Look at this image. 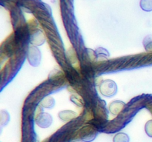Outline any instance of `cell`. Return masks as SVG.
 Here are the masks:
<instances>
[{
	"label": "cell",
	"instance_id": "obj_14",
	"mask_svg": "<svg viewBox=\"0 0 152 142\" xmlns=\"http://www.w3.org/2000/svg\"><path fill=\"white\" fill-rule=\"evenodd\" d=\"M70 142H83V141H82L80 138H77L73 139V140H71Z\"/></svg>",
	"mask_w": 152,
	"mask_h": 142
},
{
	"label": "cell",
	"instance_id": "obj_12",
	"mask_svg": "<svg viewBox=\"0 0 152 142\" xmlns=\"http://www.w3.org/2000/svg\"><path fill=\"white\" fill-rule=\"evenodd\" d=\"M71 101L74 102L75 104H77V106H82L84 104V102H83V99H82L80 96H76V95H72V96H71Z\"/></svg>",
	"mask_w": 152,
	"mask_h": 142
},
{
	"label": "cell",
	"instance_id": "obj_13",
	"mask_svg": "<svg viewBox=\"0 0 152 142\" xmlns=\"http://www.w3.org/2000/svg\"><path fill=\"white\" fill-rule=\"evenodd\" d=\"M145 131L147 135L152 138V120L147 121L145 126Z\"/></svg>",
	"mask_w": 152,
	"mask_h": 142
},
{
	"label": "cell",
	"instance_id": "obj_7",
	"mask_svg": "<svg viewBox=\"0 0 152 142\" xmlns=\"http://www.w3.org/2000/svg\"><path fill=\"white\" fill-rule=\"evenodd\" d=\"M59 118L62 120V121L65 122H68V121H71V120L74 119L77 116V114L75 112L71 110H63L61 111L58 114Z\"/></svg>",
	"mask_w": 152,
	"mask_h": 142
},
{
	"label": "cell",
	"instance_id": "obj_1",
	"mask_svg": "<svg viewBox=\"0 0 152 142\" xmlns=\"http://www.w3.org/2000/svg\"><path fill=\"white\" fill-rule=\"evenodd\" d=\"M99 91L101 94L105 97H112L117 93V86L112 80H104L99 85Z\"/></svg>",
	"mask_w": 152,
	"mask_h": 142
},
{
	"label": "cell",
	"instance_id": "obj_5",
	"mask_svg": "<svg viewBox=\"0 0 152 142\" xmlns=\"http://www.w3.org/2000/svg\"><path fill=\"white\" fill-rule=\"evenodd\" d=\"M45 41V37L39 30H36L31 36V42L34 45H42Z\"/></svg>",
	"mask_w": 152,
	"mask_h": 142
},
{
	"label": "cell",
	"instance_id": "obj_9",
	"mask_svg": "<svg viewBox=\"0 0 152 142\" xmlns=\"http://www.w3.org/2000/svg\"><path fill=\"white\" fill-rule=\"evenodd\" d=\"M114 142H129V137L126 133H119L113 139Z\"/></svg>",
	"mask_w": 152,
	"mask_h": 142
},
{
	"label": "cell",
	"instance_id": "obj_3",
	"mask_svg": "<svg viewBox=\"0 0 152 142\" xmlns=\"http://www.w3.org/2000/svg\"><path fill=\"white\" fill-rule=\"evenodd\" d=\"M42 55L39 49L36 46H30L28 51V60L33 67H38L41 62Z\"/></svg>",
	"mask_w": 152,
	"mask_h": 142
},
{
	"label": "cell",
	"instance_id": "obj_4",
	"mask_svg": "<svg viewBox=\"0 0 152 142\" xmlns=\"http://www.w3.org/2000/svg\"><path fill=\"white\" fill-rule=\"evenodd\" d=\"M53 121L52 116L47 112H41L36 118V123L41 128H48Z\"/></svg>",
	"mask_w": 152,
	"mask_h": 142
},
{
	"label": "cell",
	"instance_id": "obj_10",
	"mask_svg": "<svg viewBox=\"0 0 152 142\" xmlns=\"http://www.w3.org/2000/svg\"><path fill=\"white\" fill-rule=\"evenodd\" d=\"M140 5L141 9L145 11H152V0H140Z\"/></svg>",
	"mask_w": 152,
	"mask_h": 142
},
{
	"label": "cell",
	"instance_id": "obj_8",
	"mask_svg": "<svg viewBox=\"0 0 152 142\" xmlns=\"http://www.w3.org/2000/svg\"><path fill=\"white\" fill-rule=\"evenodd\" d=\"M41 105L45 108L51 109L55 105V100L51 96H47L41 101Z\"/></svg>",
	"mask_w": 152,
	"mask_h": 142
},
{
	"label": "cell",
	"instance_id": "obj_11",
	"mask_svg": "<svg viewBox=\"0 0 152 142\" xmlns=\"http://www.w3.org/2000/svg\"><path fill=\"white\" fill-rule=\"evenodd\" d=\"M143 45L147 51H152V35L147 36L144 38Z\"/></svg>",
	"mask_w": 152,
	"mask_h": 142
},
{
	"label": "cell",
	"instance_id": "obj_6",
	"mask_svg": "<svg viewBox=\"0 0 152 142\" xmlns=\"http://www.w3.org/2000/svg\"><path fill=\"white\" fill-rule=\"evenodd\" d=\"M126 106V104L121 101H114L111 102L109 105V111L113 114V115H118L123 108Z\"/></svg>",
	"mask_w": 152,
	"mask_h": 142
},
{
	"label": "cell",
	"instance_id": "obj_2",
	"mask_svg": "<svg viewBox=\"0 0 152 142\" xmlns=\"http://www.w3.org/2000/svg\"><path fill=\"white\" fill-rule=\"evenodd\" d=\"M98 135V131L94 126L87 125L79 131V138L84 142H91L94 140Z\"/></svg>",
	"mask_w": 152,
	"mask_h": 142
}]
</instances>
